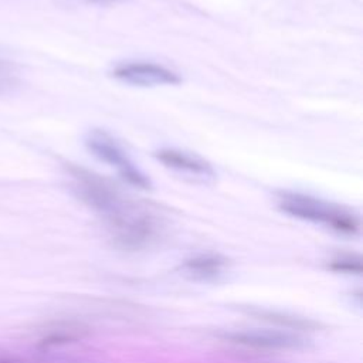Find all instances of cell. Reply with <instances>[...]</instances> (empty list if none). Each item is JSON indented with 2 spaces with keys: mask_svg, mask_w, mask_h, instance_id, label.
Instances as JSON below:
<instances>
[{
  "mask_svg": "<svg viewBox=\"0 0 363 363\" xmlns=\"http://www.w3.org/2000/svg\"><path fill=\"white\" fill-rule=\"evenodd\" d=\"M279 208L296 218L328 225L339 233L353 234L359 231V220L349 211L298 193H285L279 199Z\"/></svg>",
  "mask_w": 363,
  "mask_h": 363,
  "instance_id": "obj_2",
  "label": "cell"
},
{
  "mask_svg": "<svg viewBox=\"0 0 363 363\" xmlns=\"http://www.w3.org/2000/svg\"><path fill=\"white\" fill-rule=\"evenodd\" d=\"M155 157L167 169L197 182H211L216 177V172L208 162L179 149H160L155 153Z\"/></svg>",
  "mask_w": 363,
  "mask_h": 363,
  "instance_id": "obj_6",
  "label": "cell"
},
{
  "mask_svg": "<svg viewBox=\"0 0 363 363\" xmlns=\"http://www.w3.org/2000/svg\"><path fill=\"white\" fill-rule=\"evenodd\" d=\"M85 145L96 159L115 169L128 184L143 190L152 187L149 177L129 159L122 146L105 130H91L85 139Z\"/></svg>",
  "mask_w": 363,
  "mask_h": 363,
  "instance_id": "obj_3",
  "label": "cell"
},
{
  "mask_svg": "<svg viewBox=\"0 0 363 363\" xmlns=\"http://www.w3.org/2000/svg\"><path fill=\"white\" fill-rule=\"evenodd\" d=\"M68 173L72 180V189L79 200L99 213L108 225L119 221L139 207L115 184L94 172L82 167H69Z\"/></svg>",
  "mask_w": 363,
  "mask_h": 363,
  "instance_id": "obj_1",
  "label": "cell"
},
{
  "mask_svg": "<svg viewBox=\"0 0 363 363\" xmlns=\"http://www.w3.org/2000/svg\"><path fill=\"white\" fill-rule=\"evenodd\" d=\"M225 342L258 350H291L305 346V340L289 332L279 330H233L223 335Z\"/></svg>",
  "mask_w": 363,
  "mask_h": 363,
  "instance_id": "obj_4",
  "label": "cell"
},
{
  "mask_svg": "<svg viewBox=\"0 0 363 363\" xmlns=\"http://www.w3.org/2000/svg\"><path fill=\"white\" fill-rule=\"evenodd\" d=\"M88 1H96V3H109V1H116V0H88Z\"/></svg>",
  "mask_w": 363,
  "mask_h": 363,
  "instance_id": "obj_10",
  "label": "cell"
},
{
  "mask_svg": "<svg viewBox=\"0 0 363 363\" xmlns=\"http://www.w3.org/2000/svg\"><path fill=\"white\" fill-rule=\"evenodd\" d=\"M225 265H227V259L223 258L221 255L203 254L184 261L182 265V269L184 271V274L193 278L210 279L223 274V271L225 269Z\"/></svg>",
  "mask_w": 363,
  "mask_h": 363,
  "instance_id": "obj_7",
  "label": "cell"
},
{
  "mask_svg": "<svg viewBox=\"0 0 363 363\" xmlns=\"http://www.w3.org/2000/svg\"><path fill=\"white\" fill-rule=\"evenodd\" d=\"M248 315L282 326V328H288V329H296V330H312L316 328V323L305 319V318H299V316H294V315H288L284 312H278V311H271V309H264V308H254V306H248L244 309Z\"/></svg>",
  "mask_w": 363,
  "mask_h": 363,
  "instance_id": "obj_8",
  "label": "cell"
},
{
  "mask_svg": "<svg viewBox=\"0 0 363 363\" xmlns=\"http://www.w3.org/2000/svg\"><path fill=\"white\" fill-rule=\"evenodd\" d=\"M330 268L340 272H354L360 274L362 271V262L359 257H340L337 259H333L330 264Z\"/></svg>",
  "mask_w": 363,
  "mask_h": 363,
  "instance_id": "obj_9",
  "label": "cell"
},
{
  "mask_svg": "<svg viewBox=\"0 0 363 363\" xmlns=\"http://www.w3.org/2000/svg\"><path fill=\"white\" fill-rule=\"evenodd\" d=\"M113 78L135 86L177 85L180 77L177 72L153 62H129L118 65L112 71Z\"/></svg>",
  "mask_w": 363,
  "mask_h": 363,
  "instance_id": "obj_5",
  "label": "cell"
}]
</instances>
